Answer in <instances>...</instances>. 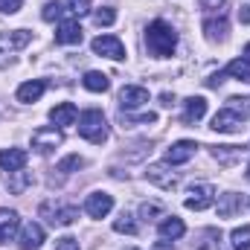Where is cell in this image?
<instances>
[{
    "mask_svg": "<svg viewBox=\"0 0 250 250\" xmlns=\"http://www.w3.org/2000/svg\"><path fill=\"white\" fill-rule=\"evenodd\" d=\"M146 47L154 59H169L178 47V32L166 21H151L146 29Z\"/></svg>",
    "mask_w": 250,
    "mask_h": 250,
    "instance_id": "obj_1",
    "label": "cell"
},
{
    "mask_svg": "<svg viewBox=\"0 0 250 250\" xmlns=\"http://www.w3.org/2000/svg\"><path fill=\"white\" fill-rule=\"evenodd\" d=\"M79 134L87 140V143H105L108 140V120L99 108H87L79 114Z\"/></svg>",
    "mask_w": 250,
    "mask_h": 250,
    "instance_id": "obj_2",
    "label": "cell"
},
{
    "mask_svg": "<svg viewBox=\"0 0 250 250\" xmlns=\"http://www.w3.org/2000/svg\"><path fill=\"white\" fill-rule=\"evenodd\" d=\"M32 41V35L26 29H12V32H0V67H9L15 62V53L23 50Z\"/></svg>",
    "mask_w": 250,
    "mask_h": 250,
    "instance_id": "obj_3",
    "label": "cell"
},
{
    "mask_svg": "<svg viewBox=\"0 0 250 250\" xmlns=\"http://www.w3.org/2000/svg\"><path fill=\"white\" fill-rule=\"evenodd\" d=\"M41 218H47L53 227H70L79 218V209L73 204H53V201H47V204H41Z\"/></svg>",
    "mask_w": 250,
    "mask_h": 250,
    "instance_id": "obj_4",
    "label": "cell"
},
{
    "mask_svg": "<svg viewBox=\"0 0 250 250\" xmlns=\"http://www.w3.org/2000/svg\"><path fill=\"white\" fill-rule=\"evenodd\" d=\"M62 143H64V134H62V128H56V125H44V128H38V131L32 134V148H35L38 154H50V151H56Z\"/></svg>",
    "mask_w": 250,
    "mask_h": 250,
    "instance_id": "obj_5",
    "label": "cell"
},
{
    "mask_svg": "<svg viewBox=\"0 0 250 250\" xmlns=\"http://www.w3.org/2000/svg\"><path fill=\"white\" fill-rule=\"evenodd\" d=\"M242 128H245V114H239L233 108H221L212 117V131H218V134H236Z\"/></svg>",
    "mask_w": 250,
    "mask_h": 250,
    "instance_id": "obj_6",
    "label": "cell"
},
{
    "mask_svg": "<svg viewBox=\"0 0 250 250\" xmlns=\"http://www.w3.org/2000/svg\"><path fill=\"white\" fill-rule=\"evenodd\" d=\"M90 47H93L96 56H105V59H114V62H123L125 59V44L117 35H99V38H93Z\"/></svg>",
    "mask_w": 250,
    "mask_h": 250,
    "instance_id": "obj_7",
    "label": "cell"
},
{
    "mask_svg": "<svg viewBox=\"0 0 250 250\" xmlns=\"http://www.w3.org/2000/svg\"><path fill=\"white\" fill-rule=\"evenodd\" d=\"M212 201H215V189L209 187V184H198V187H192V192H189V198L184 204H187V209L201 212V209L212 207Z\"/></svg>",
    "mask_w": 250,
    "mask_h": 250,
    "instance_id": "obj_8",
    "label": "cell"
},
{
    "mask_svg": "<svg viewBox=\"0 0 250 250\" xmlns=\"http://www.w3.org/2000/svg\"><path fill=\"white\" fill-rule=\"evenodd\" d=\"M111 209H114V198H111L108 192H93V195H87V201H84V212H87L90 218H105Z\"/></svg>",
    "mask_w": 250,
    "mask_h": 250,
    "instance_id": "obj_9",
    "label": "cell"
},
{
    "mask_svg": "<svg viewBox=\"0 0 250 250\" xmlns=\"http://www.w3.org/2000/svg\"><path fill=\"white\" fill-rule=\"evenodd\" d=\"M44 245V227L41 224H23L21 227V236H18V248L21 250H38Z\"/></svg>",
    "mask_w": 250,
    "mask_h": 250,
    "instance_id": "obj_10",
    "label": "cell"
},
{
    "mask_svg": "<svg viewBox=\"0 0 250 250\" xmlns=\"http://www.w3.org/2000/svg\"><path fill=\"white\" fill-rule=\"evenodd\" d=\"M195 140H178V143H172L169 148H166V163L169 166H178V163H187L192 160V154H195Z\"/></svg>",
    "mask_w": 250,
    "mask_h": 250,
    "instance_id": "obj_11",
    "label": "cell"
},
{
    "mask_svg": "<svg viewBox=\"0 0 250 250\" xmlns=\"http://www.w3.org/2000/svg\"><path fill=\"white\" fill-rule=\"evenodd\" d=\"M148 102V90L140 87V84H125L120 90V108L123 111H131V108H140Z\"/></svg>",
    "mask_w": 250,
    "mask_h": 250,
    "instance_id": "obj_12",
    "label": "cell"
},
{
    "mask_svg": "<svg viewBox=\"0 0 250 250\" xmlns=\"http://www.w3.org/2000/svg\"><path fill=\"white\" fill-rule=\"evenodd\" d=\"M50 120L56 128H67V125H76L79 120V108L73 105V102H62V105H56L53 111H50Z\"/></svg>",
    "mask_w": 250,
    "mask_h": 250,
    "instance_id": "obj_13",
    "label": "cell"
},
{
    "mask_svg": "<svg viewBox=\"0 0 250 250\" xmlns=\"http://www.w3.org/2000/svg\"><path fill=\"white\" fill-rule=\"evenodd\" d=\"M26 166V151L23 148H0V169L3 172H18Z\"/></svg>",
    "mask_w": 250,
    "mask_h": 250,
    "instance_id": "obj_14",
    "label": "cell"
},
{
    "mask_svg": "<svg viewBox=\"0 0 250 250\" xmlns=\"http://www.w3.org/2000/svg\"><path fill=\"white\" fill-rule=\"evenodd\" d=\"M18 224H21V218L15 209H0V245H9L15 239Z\"/></svg>",
    "mask_w": 250,
    "mask_h": 250,
    "instance_id": "obj_15",
    "label": "cell"
},
{
    "mask_svg": "<svg viewBox=\"0 0 250 250\" xmlns=\"http://www.w3.org/2000/svg\"><path fill=\"white\" fill-rule=\"evenodd\" d=\"M146 178L151 181V184H157L160 189H175L178 187V178L163 166V163H154V166H148V172H146Z\"/></svg>",
    "mask_w": 250,
    "mask_h": 250,
    "instance_id": "obj_16",
    "label": "cell"
},
{
    "mask_svg": "<svg viewBox=\"0 0 250 250\" xmlns=\"http://www.w3.org/2000/svg\"><path fill=\"white\" fill-rule=\"evenodd\" d=\"M44 90H47V82H41V79H35V82H23V84L18 87V102L32 105V102H38V99L44 96Z\"/></svg>",
    "mask_w": 250,
    "mask_h": 250,
    "instance_id": "obj_17",
    "label": "cell"
},
{
    "mask_svg": "<svg viewBox=\"0 0 250 250\" xmlns=\"http://www.w3.org/2000/svg\"><path fill=\"white\" fill-rule=\"evenodd\" d=\"M204 114H207V99H204V96H189L187 105H184V123L187 125L201 123Z\"/></svg>",
    "mask_w": 250,
    "mask_h": 250,
    "instance_id": "obj_18",
    "label": "cell"
},
{
    "mask_svg": "<svg viewBox=\"0 0 250 250\" xmlns=\"http://www.w3.org/2000/svg\"><path fill=\"white\" fill-rule=\"evenodd\" d=\"M227 32H230V23H227L224 15H221V18H207V21H204V35H207L209 41H224Z\"/></svg>",
    "mask_w": 250,
    "mask_h": 250,
    "instance_id": "obj_19",
    "label": "cell"
},
{
    "mask_svg": "<svg viewBox=\"0 0 250 250\" xmlns=\"http://www.w3.org/2000/svg\"><path fill=\"white\" fill-rule=\"evenodd\" d=\"M56 41L59 44H79L82 41V26L79 21H62L56 29Z\"/></svg>",
    "mask_w": 250,
    "mask_h": 250,
    "instance_id": "obj_20",
    "label": "cell"
},
{
    "mask_svg": "<svg viewBox=\"0 0 250 250\" xmlns=\"http://www.w3.org/2000/svg\"><path fill=\"white\" fill-rule=\"evenodd\" d=\"M82 84H84L87 90H93V93H105V90L111 87V79H108L105 73H99V70H87L84 79H82Z\"/></svg>",
    "mask_w": 250,
    "mask_h": 250,
    "instance_id": "obj_21",
    "label": "cell"
},
{
    "mask_svg": "<svg viewBox=\"0 0 250 250\" xmlns=\"http://www.w3.org/2000/svg\"><path fill=\"white\" fill-rule=\"evenodd\" d=\"M157 230H160V236H163V239H181V236L187 233L184 221H181V218H175V215H166V218L160 221V227H157Z\"/></svg>",
    "mask_w": 250,
    "mask_h": 250,
    "instance_id": "obj_22",
    "label": "cell"
},
{
    "mask_svg": "<svg viewBox=\"0 0 250 250\" xmlns=\"http://www.w3.org/2000/svg\"><path fill=\"white\" fill-rule=\"evenodd\" d=\"M239 209H242V198H239L236 192L221 195V201H218V215H221V218H233Z\"/></svg>",
    "mask_w": 250,
    "mask_h": 250,
    "instance_id": "obj_23",
    "label": "cell"
},
{
    "mask_svg": "<svg viewBox=\"0 0 250 250\" xmlns=\"http://www.w3.org/2000/svg\"><path fill=\"white\" fill-rule=\"evenodd\" d=\"M224 73L233 76V79H242V82H248L250 84V62H245V59H233V62L227 64Z\"/></svg>",
    "mask_w": 250,
    "mask_h": 250,
    "instance_id": "obj_24",
    "label": "cell"
},
{
    "mask_svg": "<svg viewBox=\"0 0 250 250\" xmlns=\"http://www.w3.org/2000/svg\"><path fill=\"white\" fill-rule=\"evenodd\" d=\"M32 184V175L29 172H23V169H18V172H9V189L15 192V195H21L23 189Z\"/></svg>",
    "mask_w": 250,
    "mask_h": 250,
    "instance_id": "obj_25",
    "label": "cell"
},
{
    "mask_svg": "<svg viewBox=\"0 0 250 250\" xmlns=\"http://www.w3.org/2000/svg\"><path fill=\"white\" fill-rule=\"evenodd\" d=\"M230 245H233V250H250V224L236 227L230 233Z\"/></svg>",
    "mask_w": 250,
    "mask_h": 250,
    "instance_id": "obj_26",
    "label": "cell"
},
{
    "mask_svg": "<svg viewBox=\"0 0 250 250\" xmlns=\"http://www.w3.org/2000/svg\"><path fill=\"white\" fill-rule=\"evenodd\" d=\"M198 250H221V233L218 230H204L201 242H198Z\"/></svg>",
    "mask_w": 250,
    "mask_h": 250,
    "instance_id": "obj_27",
    "label": "cell"
},
{
    "mask_svg": "<svg viewBox=\"0 0 250 250\" xmlns=\"http://www.w3.org/2000/svg\"><path fill=\"white\" fill-rule=\"evenodd\" d=\"M93 21H96L99 26H111V23L117 21V9H114V6H102V9L93 12Z\"/></svg>",
    "mask_w": 250,
    "mask_h": 250,
    "instance_id": "obj_28",
    "label": "cell"
},
{
    "mask_svg": "<svg viewBox=\"0 0 250 250\" xmlns=\"http://www.w3.org/2000/svg\"><path fill=\"white\" fill-rule=\"evenodd\" d=\"M212 157L221 160V163H233V160L239 157V148H236V146H215V148H212Z\"/></svg>",
    "mask_w": 250,
    "mask_h": 250,
    "instance_id": "obj_29",
    "label": "cell"
},
{
    "mask_svg": "<svg viewBox=\"0 0 250 250\" xmlns=\"http://www.w3.org/2000/svg\"><path fill=\"white\" fill-rule=\"evenodd\" d=\"M114 230H117V233H128V236H134V233H137V221H134L131 215H125V212H123V215L114 221Z\"/></svg>",
    "mask_w": 250,
    "mask_h": 250,
    "instance_id": "obj_30",
    "label": "cell"
},
{
    "mask_svg": "<svg viewBox=\"0 0 250 250\" xmlns=\"http://www.w3.org/2000/svg\"><path fill=\"white\" fill-rule=\"evenodd\" d=\"M62 15H64V6L59 3V0H50V3L44 6V12H41V18H44V21H50V23H53V21H59Z\"/></svg>",
    "mask_w": 250,
    "mask_h": 250,
    "instance_id": "obj_31",
    "label": "cell"
},
{
    "mask_svg": "<svg viewBox=\"0 0 250 250\" xmlns=\"http://www.w3.org/2000/svg\"><path fill=\"white\" fill-rule=\"evenodd\" d=\"M67 9L82 18V15H87V12L93 9V0H67Z\"/></svg>",
    "mask_w": 250,
    "mask_h": 250,
    "instance_id": "obj_32",
    "label": "cell"
},
{
    "mask_svg": "<svg viewBox=\"0 0 250 250\" xmlns=\"http://www.w3.org/2000/svg\"><path fill=\"white\" fill-rule=\"evenodd\" d=\"M82 166H84V160L79 154H70V157H64L59 163V172H73V169H82Z\"/></svg>",
    "mask_w": 250,
    "mask_h": 250,
    "instance_id": "obj_33",
    "label": "cell"
},
{
    "mask_svg": "<svg viewBox=\"0 0 250 250\" xmlns=\"http://www.w3.org/2000/svg\"><path fill=\"white\" fill-rule=\"evenodd\" d=\"M21 6H23V0H0V12L3 15H15Z\"/></svg>",
    "mask_w": 250,
    "mask_h": 250,
    "instance_id": "obj_34",
    "label": "cell"
},
{
    "mask_svg": "<svg viewBox=\"0 0 250 250\" xmlns=\"http://www.w3.org/2000/svg\"><path fill=\"white\" fill-rule=\"evenodd\" d=\"M154 120H157V117H154L151 111H148V114H140V117H125V114H123V123L125 125H134V123H146V125H148V123H154Z\"/></svg>",
    "mask_w": 250,
    "mask_h": 250,
    "instance_id": "obj_35",
    "label": "cell"
},
{
    "mask_svg": "<svg viewBox=\"0 0 250 250\" xmlns=\"http://www.w3.org/2000/svg\"><path fill=\"white\" fill-rule=\"evenodd\" d=\"M56 250H79V239H73V236H64L56 242Z\"/></svg>",
    "mask_w": 250,
    "mask_h": 250,
    "instance_id": "obj_36",
    "label": "cell"
},
{
    "mask_svg": "<svg viewBox=\"0 0 250 250\" xmlns=\"http://www.w3.org/2000/svg\"><path fill=\"white\" fill-rule=\"evenodd\" d=\"M140 215H143V218H148V215H163V207H160V204H143V207H140Z\"/></svg>",
    "mask_w": 250,
    "mask_h": 250,
    "instance_id": "obj_37",
    "label": "cell"
},
{
    "mask_svg": "<svg viewBox=\"0 0 250 250\" xmlns=\"http://www.w3.org/2000/svg\"><path fill=\"white\" fill-rule=\"evenodd\" d=\"M198 3H201V9H207V12H221L227 0H198Z\"/></svg>",
    "mask_w": 250,
    "mask_h": 250,
    "instance_id": "obj_38",
    "label": "cell"
},
{
    "mask_svg": "<svg viewBox=\"0 0 250 250\" xmlns=\"http://www.w3.org/2000/svg\"><path fill=\"white\" fill-rule=\"evenodd\" d=\"M221 82H224V73H215V76H209V79H207V84H209V87H218Z\"/></svg>",
    "mask_w": 250,
    "mask_h": 250,
    "instance_id": "obj_39",
    "label": "cell"
},
{
    "mask_svg": "<svg viewBox=\"0 0 250 250\" xmlns=\"http://www.w3.org/2000/svg\"><path fill=\"white\" fill-rule=\"evenodd\" d=\"M239 21H242V23H250V6H242V9H239Z\"/></svg>",
    "mask_w": 250,
    "mask_h": 250,
    "instance_id": "obj_40",
    "label": "cell"
},
{
    "mask_svg": "<svg viewBox=\"0 0 250 250\" xmlns=\"http://www.w3.org/2000/svg\"><path fill=\"white\" fill-rule=\"evenodd\" d=\"M160 102H163V105H166V108H169V105H172V102H175V96H169V93H163V96H160Z\"/></svg>",
    "mask_w": 250,
    "mask_h": 250,
    "instance_id": "obj_41",
    "label": "cell"
},
{
    "mask_svg": "<svg viewBox=\"0 0 250 250\" xmlns=\"http://www.w3.org/2000/svg\"><path fill=\"white\" fill-rule=\"evenodd\" d=\"M245 62H250V44L245 47Z\"/></svg>",
    "mask_w": 250,
    "mask_h": 250,
    "instance_id": "obj_42",
    "label": "cell"
},
{
    "mask_svg": "<svg viewBox=\"0 0 250 250\" xmlns=\"http://www.w3.org/2000/svg\"><path fill=\"white\" fill-rule=\"evenodd\" d=\"M248 181H250V166H248Z\"/></svg>",
    "mask_w": 250,
    "mask_h": 250,
    "instance_id": "obj_43",
    "label": "cell"
}]
</instances>
